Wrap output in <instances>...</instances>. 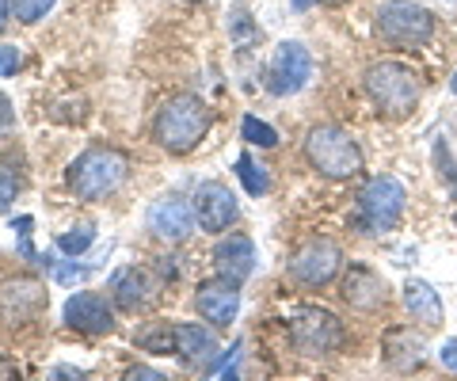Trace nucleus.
<instances>
[{
	"mask_svg": "<svg viewBox=\"0 0 457 381\" xmlns=\"http://www.w3.org/2000/svg\"><path fill=\"white\" fill-rule=\"evenodd\" d=\"M176 328V355H183L187 362H206L218 344H213V332L203 324H171Z\"/></svg>",
	"mask_w": 457,
	"mask_h": 381,
	"instance_id": "aec40b11",
	"label": "nucleus"
},
{
	"mask_svg": "<svg viewBox=\"0 0 457 381\" xmlns=\"http://www.w3.org/2000/svg\"><path fill=\"white\" fill-rule=\"evenodd\" d=\"M290 340L297 347V355H309V359H320V355H332L343 344V324L336 313H328L320 305H302L290 313Z\"/></svg>",
	"mask_w": 457,
	"mask_h": 381,
	"instance_id": "0eeeda50",
	"label": "nucleus"
},
{
	"mask_svg": "<svg viewBox=\"0 0 457 381\" xmlns=\"http://www.w3.org/2000/svg\"><path fill=\"white\" fill-rule=\"evenodd\" d=\"M0 309H4V317H8L12 324L35 317L38 309H42V290H38V282H31V278L8 282V286L0 290Z\"/></svg>",
	"mask_w": 457,
	"mask_h": 381,
	"instance_id": "6ab92c4d",
	"label": "nucleus"
},
{
	"mask_svg": "<svg viewBox=\"0 0 457 381\" xmlns=\"http://www.w3.org/2000/svg\"><path fill=\"white\" fill-rule=\"evenodd\" d=\"M240 134H245L248 145H260V149H275L278 145L275 126L263 122V119H255V115H245V122H240Z\"/></svg>",
	"mask_w": 457,
	"mask_h": 381,
	"instance_id": "4be33fe9",
	"label": "nucleus"
},
{
	"mask_svg": "<svg viewBox=\"0 0 457 381\" xmlns=\"http://www.w3.org/2000/svg\"><path fill=\"white\" fill-rule=\"evenodd\" d=\"M453 221H457V218H453Z\"/></svg>",
	"mask_w": 457,
	"mask_h": 381,
	"instance_id": "58836bf2",
	"label": "nucleus"
},
{
	"mask_svg": "<svg viewBox=\"0 0 457 381\" xmlns=\"http://www.w3.org/2000/svg\"><path fill=\"white\" fill-rule=\"evenodd\" d=\"M156 290H161V282H156L145 267H119V271L111 275V302L126 309V313H137V309H145Z\"/></svg>",
	"mask_w": 457,
	"mask_h": 381,
	"instance_id": "4468645a",
	"label": "nucleus"
},
{
	"mask_svg": "<svg viewBox=\"0 0 457 381\" xmlns=\"http://www.w3.org/2000/svg\"><path fill=\"white\" fill-rule=\"evenodd\" d=\"M126 176H130V157H126V153L111 149V145H92L69 164L65 183L77 199L99 203V199H107V195L119 191L126 183Z\"/></svg>",
	"mask_w": 457,
	"mask_h": 381,
	"instance_id": "f257e3e1",
	"label": "nucleus"
},
{
	"mask_svg": "<svg viewBox=\"0 0 457 381\" xmlns=\"http://www.w3.org/2000/svg\"><path fill=\"white\" fill-rule=\"evenodd\" d=\"M126 377H164V374L153 370V366H130V370H126Z\"/></svg>",
	"mask_w": 457,
	"mask_h": 381,
	"instance_id": "473e14b6",
	"label": "nucleus"
},
{
	"mask_svg": "<svg viewBox=\"0 0 457 381\" xmlns=\"http://www.w3.org/2000/svg\"><path fill=\"white\" fill-rule=\"evenodd\" d=\"M12 229H16V236H20V252H23V260H31V263H38V267H50V260L46 256H38V252L31 248V229H35V221L31 218H16L12 221Z\"/></svg>",
	"mask_w": 457,
	"mask_h": 381,
	"instance_id": "a878e982",
	"label": "nucleus"
},
{
	"mask_svg": "<svg viewBox=\"0 0 457 381\" xmlns=\"http://www.w3.org/2000/svg\"><path fill=\"white\" fill-rule=\"evenodd\" d=\"M366 95L374 100V107L385 119H408L420 107L423 80L411 65L385 58L366 69Z\"/></svg>",
	"mask_w": 457,
	"mask_h": 381,
	"instance_id": "7ed1b4c3",
	"label": "nucleus"
},
{
	"mask_svg": "<svg viewBox=\"0 0 457 381\" xmlns=\"http://www.w3.org/2000/svg\"><path fill=\"white\" fill-rule=\"evenodd\" d=\"M450 92H453V95H457V73H453V80H450Z\"/></svg>",
	"mask_w": 457,
	"mask_h": 381,
	"instance_id": "4c0bfd02",
	"label": "nucleus"
},
{
	"mask_svg": "<svg viewBox=\"0 0 457 381\" xmlns=\"http://www.w3.org/2000/svg\"><path fill=\"white\" fill-rule=\"evenodd\" d=\"M305 157L328 179H351V176L362 172V149H359V141L343 130V126H332V122H320V126H312V130H309V137H305Z\"/></svg>",
	"mask_w": 457,
	"mask_h": 381,
	"instance_id": "39448f33",
	"label": "nucleus"
},
{
	"mask_svg": "<svg viewBox=\"0 0 457 381\" xmlns=\"http://www.w3.org/2000/svg\"><path fill=\"white\" fill-rule=\"evenodd\" d=\"M88 275H92V267H84V263L54 267V278H57V282H77V278H88Z\"/></svg>",
	"mask_w": 457,
	"mask_h": 381,
	"instance_id": "c756f323",
	"label": "nucleus"
},
{
	"mask_svg": "<svg viewBox=\"0 0 457 381\" xmlns=\"http://www.w3.org/2000/svg\"><path fill=\"white\" fill-rule=\"evenodd\" d=\"M404 305H408V313H411V320H416L420 328L431 332V328L442 324V298H438V290L427 278H408L404 282Z\"/></svg>",
	"mask_w": 457,
	"mask_h": 381,
	"instance_id": "f3484780",
	"label": "nucleus"
},
{
	"mask_svg": "<svg viewBox=\"0 0 457 381\" xmlns=\"http://www.w3.org/2000/svg\"><path fill=\"white\" fill-rule=\"evenodd\" d=\"M312 77V54L305 50V42H278L267 65V92L286 100L297 95Z\"/></svg>",
	"mask_w": 457,
	"mask_h": 381,
	"instance_id": "1a4fd4ad",
	"label": "nucleus"
},
{
	"mask_svg": "<svg viewBox=\"0 0 457 381\" xmlns=\"http://www.w3.org/2000/svg\"><path fill=\"white\" fill-rule=\"evenodd\" d=\"M210 107L198 100V95L183 92V95H171V100H164V107L156 111V122H153V137L156 145L168 149V153H191L198 141H203L210 134Z\"/></svg>",
	"mask_w": 457,
	"mask_h": 381,
	"instance_id": "f03ea898",
	"label": "nucleus"
},
{
	"mask_svg": "<svg viewBox=\"0 0 457 381\" xmlns=\"http://www.w3.org/2000/svg\"><path fill=\"white\" fill-rule=\"evenodd\" d=\"M149 233L156 236V241H168V244H179V241H187V236L195 233V203L187 199H179V195H164V199H156L149 206Z\"/></svg>",
	"mask_w": 457,
	"mask_h": 381,
	"instance_id": "9d476101",
	"label": "nucleus"
},
{
	"mask_svg": "<svg viewBox=\"0 0 457 381\" xmlns=\"http://www.w3.org/2000/svg\"><path fill=\"white\" fill-rule=\"evenodd\" d=\"M385 362L393 366V370H420L423 366V340L411 328H389L385 332Z\"/></svg>",
	"mask_w": 457,
	"mask_h": 381,
	"instance_id": "a211bd4d",
	"label": "nucleus"
},
{
	"mask_svg": "<svg viewBox=\"0 0 457 381\" xmlns=\"http://www.w3.org/2000/svg\"><path fill=\"white\" fill-rule=\"evenodd\" d=\"M374 35L381 38V46L420 50L435 38V16L416 0H385L374 12Z\"/></svg>",
	"mask_w": 457,
	"mask_h": 381,
	"instance_id": "20e7f679",
	"label": "nucleus"
},
{
	"mask_svg": "<svg viewBox=\"0 0 457 381\" xmlns=\"http://www.w3.org/2000/svg\"><path fill=\"white\" fill-rule=\"evenodd\" d=\"M343 267V248L336 241H328V236H309L290 256V278L302 282V286H328Z\"/></svg>",
	"mask_w": 457,
	"mask_h": 381,
	"instance_id": "6e6552de",
	"label": "nucleus"
},
{
	"mask_svg": "<svg viewBox=\"0 0 457 381\" xmlns=\"http://www.w3.org/2000/svg\"><path fill=\"white\" fill-rule=\"evenodd\" d=\"M8 20H12V0H0V31L8 27Z\"/></svg>",
	"mask_w": 457,
	"mask_h": 381,
	"instance_id": "f704fd0d",
	"label": "nucleus"
},
{
	"mask_svg": "<svg viewBox=\"0 0 457 381\" xmlns=\"http://www.w3.org/2000/svg\"><path fill=\"white\" fill-rule=\"evenodd\" d=\"M96 241V225H77L73 233H62L57 236V252H65V256H80V252H88Z\"/></svg>",
	"mask_w": 457,
	"mask_h": 381,
	"instance_id": "b1692460",
	"label": "nucleus"
},
{
	"mask_svg": "<svg viewBox=\"0 0 457 381\" xmlns=\"http://www.w3.org/2000/svg\"><path fill=\"white\" fill-rule=\"evenodd\" d=\"M213 267H218V275L228 278V282H245L252 271H255V244L252 236L245 233H228L218 241V248H213Z\"/></svg>",
	"mask_w": 457,
	"mask_h": 381,
	"instance_id": "dca6fc26",
	"label": "nucleus"
},
{
	"mask_svg": "<svg viewBox=\"0 0 457 381\" xmlns=\"http://www.w3.org/2000/svg\"><path fill=\"white\" fill-rule=\"evenodd\" d=\"M320 4H328V8H339V4H347V0H320Z\"/></svg>",
	"mask_w": 457,
	"mask_h": 381,
	"instance_id": "e433bc0d",
	"label": "nucleus"
},
{
	"mask_svg": "<svg viewBox=\"0 0 457 381\" xmlns=\"http://www.w3.org/2000/svg\"><path fill=\"white\" fill-rule=\"evenodd\" d=\"M233 172H237V179H240V183H245V191L252 195V199H263V195L270 191V176H267V168H263L260 161H255L252 153H240Z\"/></svg>",
	"mask_w": 457,
	"mask_h": 381,
	"instance_id": "412c9836",
	"label": "nucleus"
},
{
	"mask_svg": "<svg viewBox=\"0 0 457 381\" xmlns=\"http://www.w3.org/2000/svg\"><path fill=\"white\" fill-rule=\"evenodd\" d=\"M294 4V12H305V8H312V0H290Z\"/></svg>",
	"mask_w": 457,
	"mask_h": 381,
	"instance_id": "c9c22d12",
	"label": "nucleus"
},
{
	"mask_svg": "<svg viewBox=\"0 0 457 381\" xmlns=\"http://www.w3.org/2000/svg\"><path fill=\"white\" fill-rule=\"evenodd\" d=\"M195 309H198V317H203L210 328H228V324L237 320L240 313V290H237V282H228V278H213V282H203L195 294Z\"/></svg>",
	"mask_w": 457,
	"mask_h": 381,
	"instance_id": "f8f14e48",
	"label": "nucleus"
},
{
	"mask_svg": "<svg viewBox=\"0 0 457 381\" xmlns=\"http://www.w3.org/2000/svg\"><path fill=\"white\" fill-rule=\"evenodd\" d=\"M50 374H54V377H80L84 370H77V366H54Z\"/></svg>",
	"mask_w": 457,
	"mask_h": 381,
	"instance_id": "72a5a7b5",
	"label": "nucleus"
},
{
	"mask_svg": "<svg viewBox=\"0 0 457 381\" xmlns=\"http://www.w3.org/2000/svg\"><path fill=\"white\" fill-rule=\"evenodd\" d=\"M237 214H240L237 195L228 191L225 183H218V179L198 183V191H195V218H198V225H203L206 233H225L228 225L237 221Z\"/></svg>",
	"mask_w": 457,
	"mask_h": 381,
	"instance_id": "9b49d317",
	"label": "nucleus"
},
{
	"mask_svg": "<svg viewBox=\"0 0 457 381\" xmlns=\"http://www.w3.org/2000/svg\"><path fill=\"white\" fill-rule=\"evenodd\" d=\"M438 362H442V370H453L457 374V340H446L438 347Z\"/></svg>",
	"mask_w": 457,
	"mask_h": 381,
	"instance_id": "7c9ffc66",
	"label": "nucleus"
},
{
	"mask_svg": "<svg viewBox=\"0 0 457 381\" xmlns=\"http://www.w3.org/2000/svg\"><path fill=\"white\" fill-rule=\"evenodd\" d=\"M343 302H347L351 309H359V313H378V309L385 305V298H389V290H385V278L378 271H370V267L354 263L347 275H343Z\"/></svg>",
	"mask_w": 457,
	"mask_h": 381,
	"instance_id": "2eb2a0df",
	"label": "nucleus"
},
{
	"mask_svg": "<svg viewBox=\"0 0 457 381\" xmlns=\"http://www.w3.org/2000/svg\"><path fill=\"white\" fill-rule=\"evenodd\" d=\"M408 210V191L396 176H370L366 187L359 191V229L362 233H389L400 225Z\"/></svg>",
	"mask_w": 457,
	"mask_h": 381,
	"instance_id": "423d86ee",
	"label": "nucleus"
},
{
	"mask_svg": "<svg viewBox=\"0 0 457 381\" xmlns=\"http://www.w3.org/2000/svg\"><path fill=\"white\" fill-rule=\"evenodd\" d=\"M20 65H23L20 46H8V42H0V77H12Z\"/></svg>",
	"mask_w": 457,
	"mask_h": 381,
	"instance_id": "c85d7f7f",
	"label": "nucleus"
},
{
	"mask_svg": "<svg viewBox=\"0 0 457 381\" xmlns=\"http://www.w3.org/2000/svg\"><path fill=\"white\" fill-rule=\"evenodd\" d=\"M137 344L149 351V355H168V351H176V328H168V324H153L149 332L137 335Z\"/></svg>",
	"mask_w": 457,
	"mask_h": 381,
	"instance_id": "5701e85b",
	"label": "nucleus"
},
{
	"mask_svg": "<svg viewBox=\"0 0 457 381\" xmlns=\"http://www.w3.org/2000/svg\"><path fill=\"white\" fill-rule=\"evenodd\" d=\"M12 122H16V111H12L8 95L0 92V134H4V130H12Z\"/></svg>",
	"mask_w": 457,
	"mask_h": 381,
	"instance_id": "2f4dec72",
	"label": "nucleus"
},
{
	"mask_svg": "<svg viewBox=\"0 0 457 381\" xmlns=\"http://www.w3.org/2000/svg\"><path fill=\"white\" fill-rule=\"evenodd\" d=\"M228 35L237 38V46H252L255 38H260V27L252 23V12H233V16H228Z\"/></svg>",
	"mask_w": 457,
	"mask_h": 381,
	"instance_id": "393cba45",
	"label": "nucleus"
},
{
	"mask_svg": "<svg viewBox=\"0 0 457 381\" xmlns=\"http://www.w3.org/2000/svg\"><path fill=\"white\" fill-rule=\"evenodd\" d=\"M54 4L57 0H12V16H16L20 23H38Z\"/></svg>",
	"mask_w": 457,
	"mask_h": 381,
	"instance_id": "bb28decb",
	"label": "nucleus"
},
{
	"mask_svg": "<svg viewBox=\"0 0 457 381\" xmlns=\"http://www.w3.org/2000/svg\"><path fill=\"white\" fill-rule=\"evenodd\" d=\"M65 324L84 335H107V332H114V309L104 294L80 290L65 302Z\"/></svg>",
	"mask_w": 457,
	"mask_h": 381,
	"instance_id": "ddd939ff",
	"label": "nucleus"
},
{
	"mask_svg": "<svg viewBox=\"0 0 457 381\" xmlns=\"http://www.w3.org/2000/svg\"><path fill=\"white\" fill-rule=\"evenodd\" d=\"M16 191H20V176L8 164H0V214L16 203Z\"/></svg>",
	"mask_w": 457,
	"mask_h": 381,
	"instance_id": "cd10ccee",
	"label": "nucleus"
}]
</instances>
